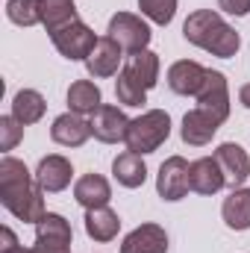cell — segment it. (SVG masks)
Returning <instances> with one entry per match:
<instances>
[{
	"mask_svg": "<svg viewBox=\"0 0 250 253\" xmlns=\"http://www.w3.org/2000/svg\"><path fill=\"white\" fill-rule=\"evenodd\" d=\"M24 138V124L15 115L0 118V150H15V144Z\"/></svg>",
	"mask_w": 250,
	"mask_h": 253,
	"instance_id": "cell-29",
	"label": "cell"
},
{
	"mask_svg": "<svg viewBox=\"0 0 250 253\" xmlns=\"http://www.w3.org/2000/svg\"><path fill=\"white\" fill-rule=\"evenodd\" d=\"M183 36L188 44L218 56V59H233L242 47V36L221 18L215 9H197L191 12L183 24Z\"/></svg>",
	"mask_w": 250,
	"mask_h": 253,
	"instance_id": "cell-2",
	"label": "cell"
},
{
	"mask_svg": "<svg viewBox=\"0 0 250 253\" xmlns=\"http://www.w3.org/2000/svg\"><path fill=\"white\" fill-rule=\"evenodd\" d=\"M121 253H168V233L159 224H141L126 233Z\"/></svg>",
	"mask_w": 250,
	"mask_h": 253,
	"instance_id": "cell-13",
	"label": "cell"
},
{
	"mask_svg": "<svg viewBox=\"0 0 250 253\" xmlns=\"http://www.w3.org/2000/svg\"><path fill=\"white\" fill-rule=\"evenodd\" d=\"M3 253H30V248H21V245H18V248H12V251H3Z\"/></svg>",
	"mask_w": 250,
	"mask_h": 253,
	"instance_id": "cell-34",
	"label": "cell"
},
{
	"mask_svg": "<svg viewBox=\"0 0 250 253\" xmlns=\"http://www.w3.org/2000/svg\"><path fill=\"white\" fill-rule=\"evenodd\" d=\"M126 129H129V118L124 115V109L118 106H109L103 103L94 115H91V135L103 144H118L126 138Z\"/></svg>",
	"mask_w": 250,
	"mask_h": 253,
	"instance_id": "cell-9",
	"label": "cell"
},
{
	"mask_svg": "<svg viewBox=\"0 0 250 253\" xmlns=\"http://www.w3.org/2000/svg\"><path fill=\"white\" fill-rule=\"evenodd\" d=\"M239 103H242L245 109H250V83H245V85L239 88Z\"/></svg>",
	"mask_w": 250,
	"mask_h": 253,
	"instance_id": "cell-32",
	"label": "cell"
},
{
	"mask_svg": "<svg viewBox=\"0 0 250 253\" xmlns=\"http://www.w3.org/2000/svg\"><path fill=\"white\" fill-rule=\"evenodd\" d=\"M188 165L183 156H168L162 165H159V174H156V191L162 200L168 203H177L183 200L188 191H191V180H188Z\"/></svg>",
	"mask_w": 250,
	"mask_h": 253,
	"instance_id": "cell-7",
	"label": "cell"
},
{
	"mask_svg": "<svg viewBox=\"0 0 250 253\" xmlns=\"http://www.w3.org/2000/svg\"><path fill=\"white\" fill-rule=\"evenodd\" d=\"M124 68L144 85V88H153V85L159 83V56H156L153 50H138V53H132Z\"/></svg>",
	"mask_w": 250,
	"mask_h": 253,
	"instance_id": "cell-25",
	"label": "cell"
},
{
	"mask_svg": "<svg viewBox=\"0 0 250 253\" xmlns=\"http://www.w3.org/2000/svg\"><path fill=\"white\" fill-rule=\"evenodd\" d=\"M74 21H80L74 0H42V24L50 36L68 24H74Z\"/></svg>",
	"mask_w": 250,
	"mask_h": 253,
	"instance_id": "cell-24",
	"label": "cell"
},
{
	"mask_svg": "<svg viewBox=\"0 0 250 253\" xmlns=\"http://www.w3.org/2000/svg\"><path fill=\"white\" fill-rule=\"evenodd\" d=\"M6 18L18 27H36L42 24V0H9Z\"/></svg>",
	"mask_w": 250,
	"mask_h": 253,
	"instance_id": "cell-27",
	"label": "cell"
},
{
	"mask_svg": "<svg viewBox=\"0 0 250 253\" xmlns=\"http://www.w3.org/2000/svg\"><path fill=\"white\" fill-rule=\"evenodd\" d=\"M112 177H115L124 189H138V186H144V180H147V165H144V159H141L138 153L124 150V153H118V156L112 159Z\"/></svg>",
	"mask_w": 250,
	"mask_h": 253,
	"instance_id": "cell-20",
	"label": "cell"
},
{
	"mask_svg": "<svg viewBox=\"0 0 250 253\" xmlns=\"http://www.w3.org/2000/svg\"><path fill=\"white\" fill-rule=\"evenodd\" d=\"M91 135V121H85L83 115L77 112H65L59 115L53 126H50V138L62 147H83Z\"/></svg>",
	"mask_w": 250,
	"mask_h": 253,
	"instance_id": "cell-15",
	"label": "cell"
},
{
	"mask_svg": "<svg viewBox=\"0 0 250 253\" xmlns=\"http://www.w3.org/2000/svg\"><path fill=\"white\" fill-rule=\"evenodd\" d=\"M50 42H53V47L62 53L65 59H71V62H85L88 56H91V50L97 47V36H94V30L91 27H85L83 21H74V24H68L62 30H56L53 36H50Z\"/></svg>",
	"mask_w": 250,
	"mask_h": 253,
	"instance_id": "cell-5",
	"label": "cell"
},
{
	"mask_svg": "<svg viewBox=\"0 0 250 253\" xmlns=\"http://www.w3.org/2000/svg\"><path fill=\"white\" fill-rule=\"evenodd\" d=\"M0 203L24 224H39L44 212V189L36 183V174L15 156L0 159Z\"/></svg>",
	"mask_w": 250,
	"mask_h": 253,
	"instance_id": "cell-1",
	"label": "cell"
},
{
	"mask_svg": "<svg viewBox=\"0 0 250 253\" xmlns=\"http://www.w3.org/2000/svg\"><path fill=\"white\" fill-rule=\"evenodd\" d=\"M44 112H47V100H44V94L36 91V88H21V91L15 94V100H12V115H15L24 126L39 124V121L44 118Z\"/></svg>",
	"mask_w": 250,
	"mask_h": 253,
	"instance_id": "cell-23",
	"label": "cell"
},
{
	"mask_svg": "<svg viewBox=\"0 0 250 253\" xmlns=\"http://www.w3.org/2000/svg\"><path fill=\"white\" fill-rule=\"evenodd\" d=\"M100 106H103V94H100L97 83H91V80H77V83H71V88H68V112L94 115Z\"/></svg>",
	"mask_w": 250,
	"mask_h": 253,
	"instance_id": "cell-19",
	"label": "cell"
},
{
	"mask_svg": "<svg viewBox=\"0 0 250 253\" xmlns=\"http://www.w3.org/2000/svg\"><path fill=\"white\" fill-rule=\"evenodd\" d=\"M138 9L147 21H153L159 27H168L177 15V0H138Z\"/></svg>",
	"mask_w": 250,
	"mask_h": 253,
	"instance_id": "cell-28",
	"label": "cell"
},
{
	"mask_svg": "<svg viewBox=\"0 0 250 253\" xmlns=\"http://www.w3.org/2000/svg\"><path fill=\"white\" fill-rule=\"evenodd\" d=\"M106 33H109V39H115L121 44V50H126V53L147 50L150 36H153L147 21L141 15H135V12H115L109 18V30Z\"/></svg>",
	"mask_w": 250,
	"mask_h": 253,
	"instance_id": "cell-4",
	"label": "cell"
},
{
	"mask_svg": "<svg viewBox=\"0 0 250 253\" xmlns=\"http://www.w3.org/2000/svg\"><path fill=\"white\" fill-rule=\"evenodd\" d=\"M197 109L209 112L218 124H224L230 118V85L221 71H212V68L206 71L203 88L197 91Z\"/></svg>",
	"mask_w": 250,
	"mask_h": 253,
	"instance_id": "cell-6",
	"label": "cell"
},
{
	"mask_svg": "<svg viewBox=\"0 0 250 253\" xmlns=\"http://www.w3.org/2000/svg\"><path fill=\"white\" fill-rule=\"evenodd\" d=\"M71 239H74L71 224L65 221L62 215H56V212H47L36 224V245H44V248H71Z\"/></svg>",
	"mask_w": 250,
	"mask_h": 253,
	"instance_id": "cell-18",
	"label": "cell"
},
{
	"mask_svg": "<svg viewBox=\"0 0 250 253\" xmlns=\"http://www.w3.org/2000/svg\"><path fill=\"white\" fill-rule=\"evenodd\" d=\"M121 230V218L118 212H112L109 206L100 209H85V233L94 242H112Z\"/></svg>",
	"mask_w": 250,
	"mask_h": 253,
	"instance_id": "cell-21",
	"label": "cell"
},
{
	"mask_svg": "<svg viewBox=\"0 0 250 253\" xmlns=\"http://www.w3.org/2000/svg\"><path fill=\"white\" fill-rule=\"evenodd\" d=\"M206 71L200 62L194 59H180L168 68V85L174 94H183V97H197V91L203 88V80H206Z\"/></svg>",
	"mask_w": 250,
	"mask_h": 253,
	"instance_id": "cell-12",
	"label": "cell"
},
{
	"mask_svg": "<svg viewBox=\"0 0 250 253\" xmlns=\"http://www.w3.org/2000/svg\"><path fill=\"white\" fill-rule=\"evenodd\" d=\"M121 62H124L121 44H118L115 39L103 36V39L97 42V47L91 50V56L85 59V71H88V77H94V80H106V77L121 74Z\"/></svg>",
	"mask_w": 250,
	"mask_h": 253,
	"instance_id": "cell-10",
	"label": "cell"
},
{
	"mask_svg": "<svg viewBox=\"0 0 250 253\" xmlns=\"http://www.w3.org/2000/svg\"><path fill=\"white\" fill-rule=\"evenodd\" d=\"M74 200H77L83 209L109 206V200H112V186H109V180L100 177V174H83V177L74 183Z\"/></svg>",
	"mask_w": 250,
	"mask_h": 253,
	"instance_id": "cell-16",
	"label": "cell"
},
{
	"mask_svg": "<svg viewBox=\"0 0 250 253\" xmlns=\"http://www.w3.org/2000/svg\"><path fill=\"white\" fill-rule=\"evenodd\" d=\"M171 135V115L165 109H147L144 115L132 118L129 129H126V150L138 153V156H147V153H156Z\"/></svg>",
	"mask_w": 250,
	"mask_h": 253,
	"instance_id": "cell-3",
	"label": "cell"
},
{
	"mask_svg": "<svg viewBox=\"0 0 250 253\" xmlns=\"http://www.w3.org/2000/svg\"><path fill=\"white\" fill-rule=\"evenodd\" d=\"M188 180H191V191H197V194H218L227 186L224 183V171H221L215 156L194 159L191 168H188Z\"/></svg>",
	"mask_w": 250,
	"mask_h": 253,
	"instance_id": "cell-14",
	"label": "cell"
},
{
	"mask_svg": "<svg viewBox=\"0 0 250 253\" xmlns=\"http://www.w3.org/2000/svg\"><path fill=\"white\" fill-rule=\"evenodd\" d=\"M0 239H3L0 253H3V251H12V248H18V239H15V233H12L9 227H0Z\"/></svg>",
	"mask_w": 250,
	"mask_h": 253,
	"instance_id": "cell-31",
	"label": "cell"
},
{
	"mask_svg": "<svg viewBox=\"0 0 250 253\" xmlns=\"http://www.w3.org/2000/svg\"><path fill=\"white\" fill-rule=\"evenodd\" d=\"M221 215H224V224L236 233H245L250 230V189H233L230 197L224 200L221 206Z\"/></svg>",
	"mask_w": 250,
	"mask_h": 253,
	"instance_id": "cell-22",
	"label": "cell"
},
{
	"mask_svg": "<svg viewBox=\"0 0 250 253\" xmlns=\"http://www.w3.org/2000/svg\"><path fill=\"white\" fill-rule=\"evenodd\" d=\"M212 156L218 159V165H221V171H224V183H227L230 189H242V183L250 177L248 150H245L242 144H236V141H224V144H218V150H215Z\"/></svg>",
	"mask_w": 250,
	"mask_h": 253,
	"instance_id": "cell-8",
	"label": "cell"
},
{
	"mask_svg": "<svg viewBox=\"0 0 250 253\" xmlns=\"http://www.w3.org/2000/svg\"><path fill=\"white\" fill-rule=\"evenodd\" d=\"M71 177H74V168L71 162L59 156V153H50L39 162L36 168V183L44 189V194H59L71 186Z\"/></svg>",
	"mask_w": 250,
	"mask_h": 253,
	"instance_id": "cell-11",
	"label": "cell"
},
{
	"mask_svg": "<svg viewBox=\"0 0 250 253\" xmlns=\"http://www.w3.org/2000/svg\"><path fill=\"white\" fill-rule=\"evenodd\" d=\"M218 121L209 115V112H203V109H191L183 115V126H180V135H183V141L191 144V147H206L212 138H215V132H218Z\"/></svg>",
	"mask_w": 250,
	"mask_h": 253,
	"instance_id": "cell-17",
	"label": "cell"
},
{
	"mask_svg": "<svg viewBox=\"0 0 250 253\" xmlns=\"http://www.w3.org/2000/svg\"><path fill=\"white\" fill-rule=\"evenodd\" d=\"M115 97H118V103H124V106H144V103H147V88H144L126 68H121V74H118V80H115Z\"/></svg>",
	"mask_w": 250,
	"mask_h": 253,
	"instance_id": "cell-26",
	"label": "cell"
},
{
	"mask_svg": "<svg viewBox=\"0 0 250 253\" xmlns=\"http://www.w3.org/2000/svg\"><path fill=\"white\" fill-rule=\"evenodd\" d=\"M218 9L227 15L245 18V15H250V0H218Z\"/></svg>",
	"mask_w": 250,
	"mask_h": 253,
	"instance_id": "cell-30",
	"label": "cell"
},
{
	"mask_svg": "<svg viewBox=\"0 0 250 253\" xmlns=\"http://www.w3.org/2000/svg\"><path fill=\"white\" fill-rule=\"evenodd\" d=\"M30 253H71V248H44V245H36V248H30Z\"/></svg>",
	"mask_w": 250,
	"mask_h": 253,
	"instance_id": "cell-33",
	"label": "cell"
}]
</instances>
